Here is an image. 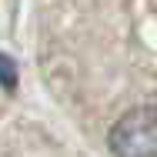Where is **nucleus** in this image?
I'll return each mask as SVG.
<instances>
[{
  "label": "nucleus",
  "mask_w": 157,
  "mask_h": 157,
  "mask_svg": "<svg viewBox=\"0 0 157 157\" xmlns=\"http://www.w3.org/2000/svg\"><path fill=\"white\" fill-rule=\"evenodd\" d=\"M114 157H157V107L127 110L107 134Z\"/></svg>",
  "instance_id": "f257e3e1"
},
{
  "label": "nucleus",
  "mask_w": 157,
  "mask_h": 157,
  "mask_svg": "<svg viewBox=\"0 0 157 157\" xmlns=\"http://www.w3.org/2000/svg\"><path fill=\"white\" fill-rule=\"evenodd\" d=\"M0 84H3L7 90L17 87V67H13V60H10L7 54H0Z\"/></svg>",
  "instance_id": "f03ea898"
}]
</instances>
